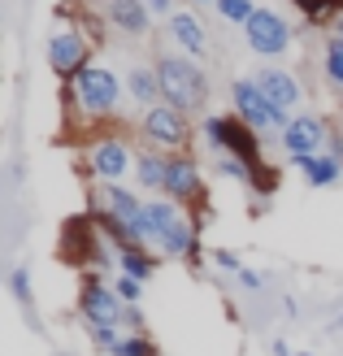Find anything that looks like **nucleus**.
Listing matches in <instances>:
<instances>
[{
  "instance_id": "30",
  "label": "nucleus",
  "mask_w": 343,
  "mask_h": 356,
  "mask_svg": "<svg viewBox=\"0 0 343 356\" xmlns=\"http://www.w3.org/2000/svg\"><path fill=\"white\" fill-rule=\"evenodd\" d=\"M274 356H292V348H287L282 339H274Z\"/></svg>"
},
{
  "instance_id": "17",
  "label": "nucleus",
  "mask_w": 343,
  "mask_h": 356,
  "mask_svg": "<svg viewBox=\"0 0 343 356\" xmlns=\"http://www.w3.org/2000/svg\"><path fill=\"white\" fill-rule=\"evenodd\" d=\"M126 92H131V100L143 104V109L161 104V79H157V65H135L131 74H126Z\"/></svg>"
},
{
  "instance_id": "16",
  "label": "nucleus",
  "mask_w": 343,
  "mask_h": 356,
  "mask_svg": "<svg viewBox=\"0 0 343 356\" xmlns=\"http://www.w3.org/2000/svg\"><path fill=\"white\" fill-rule=\"evenodd\" d=\"M296 161V170L309 178V187H330V183H339L343 178V165L335 161L330 152H317V156H292Z\"/></svg>"
},
{
  "instance_id": "34",
  "label": "nucleus",
  "mask_w": 343,
  "mask_h": 356,
  "mask_svg": "<svg viewBox=\"0 0 343 356\" xmlns=\"http://www.w3.org/2000/svg\"><path fill=\"white\" fill-rule=\"evenodd\" d=\"M296 356H313V352H296Z\"/></svg>"
},
{
  "instance_id": "13",
  "label": "nucleus",
  "mask_w": 343,
  "mask_h": 356,
  "mask_svg": "<svg viewBox=\"0 0 343 356\" xmlns=\"http://www.w3.org/2000/svg\"><path fill=\"white\" fill-rule=\"evenodd\" d=\"M166 31H170V40L183 48L191 61H205L209 57V31L200 26V17H196L191 9H174L166 17Z\"/></svg>"
},
{
  "instance_id": "21",
  "label": "nucleus",
  "mask_w": 343,
  "mask_h": 356,
  "mask_svg": "<svg viewBox=\"0 0 343 356\" xmlns=\"http://www.w3.org/2000/svg\"><path fill=\"white\" fill-rule=\"evenodd\" d=\"M213 9H218L230 26H248L252 17H257V5H252V0H218Z\"/></svg>"
},
{
  "instance_id": "14",
  "label": "nucleus",
  "mask_w": 343,
  "mask_h": 356,
  "mask_svg": "<svg viewBox=\"0 0 343 356\" xmlns=\"http://www.w3.org/2000/svg\"><path fill=\"white\" fill-rule=\"evenodd\" d=\"M252 79L261 83V92L269 96V104H274V109H282V113H292L296 104L304 100V87L296 83V74H287L282 65H265V70H257Z\"/></svg>"
},
{
  "instance_id": "24",
  "label": "nucleus",
  "mask_w": 343,
  "mask_h": 356,
  "mask_svg": "<svg viewBox=\"0 0 343 356\" xmlns=\"http://www.w3.org/2000/svg\"><path fill=\"white\" fill-rule=\"evenodd\" d=\"M118 356H157V348L143 339V334H126L122 348H118Z\"/></svg>"
},
{
  "instance_id": "8",
  "label": "nucleus",
  "mask_w": 343,
  "mask_h": 356,
  "mask_svg": "<svg viewBox=\"0 0 343 356\" xmlns=\"http://www.w3.org/2000/svg\"><path fill=\"white\" fill-rule=\"evenodd\" d=\"M244 40H248V48L257 52V57H282V52L292 48V26H287L282 13L257 9V17L244 26Z\"/></svg>"
},
{
  "instance_id": "11",
  "label": "nucleus",
  "mask_w": 343,
  "mask_h": 356,
  "mask_svg": "<svg viewBox=\"0 0 343 356\" xmlns=\"http://www.w3.org/2000/svg\"><path fill=\"white\" fill-rule=\"evenodd\" d=\"M79 313L92 326H118L126 317V300L109 287V282H87L83 296H79Z\"/></svg>"
},
{
  "instance_id": "22",
  "label": "nucleus",
  "mask_w": 343,
  "mask_h": 356,
  "mask_svg": "<svg viewBox=\"0 0 343 356\" xmlns=\"http://www.w3.org/2000/svg\"><path fill=\"white\" fill-rule=\"evenodd\" d=\"M9 291L17 305H31V274H26V265H13L9 270Z\"/></svg>"
},
{
  "instance_id": "1",
  "label": "nucleus",
  "mask_w": 343,
  "mask_h": 356,
  "mask_svg": "<svg viewBox=\"0 0 343 356\" xmlns=\"http://www.w3.org/2000/svg\"><path fill=\"white\" fill-rule=\"evenodd\" d=\"M157 79H161V100L183 113H196L209 100V74L191 57H174V52L157 57Z\"/></svg>"
},
{
  "instance_id": "4",
  "label": "nucleus",
  "mask_w": 343,
  "mask_h": 356,
  "mask_svg": "<svg viewBox=\"0 0 343 356\" xmlns=\"http://www.w3.org/2000/svg\"><path fill=\"white\" fill-rule=\"evenodd\" d=\"M200 135L218 152H230V156H239V161H248V165H265L261 139H257V131H252L239 113H230V118L226 113H213V118H205L200 122Z\"/></svg>"
},
{
  "instance_id": "27",
  "label": "nucleus",
  "mask_w": 343,
  "mask_h": 356,
  "mask_svg": "<svg viewBox=\"0 0 343 356\" xmlns=\"http://www.w3.org/2000/svg\"><path fill=\"white\" fill-rule=\"evenodd\" d=\"M234 278H239V287H248V291H261V274H257V270H248V265H244V270L234 274Z\"/></svg>"
},
{
  "instance_id": "33",
  "label": "nucleus",
  "mask_w": 343,
  "mask_h": 356,
  "mask_svg": "<svg viewBox=\"0 0 343 356\" xmlns=\"http://www.w3.org/2000/svg\"><path fill=\"white\" fill-rule=\"evenodd\" d=\"M335 9H343V0H335Z\"/></svg>"
},
{
  "instance_id": "26",
  "label": "nucleus",
  "mask_w": 343,
  "mask_h": 356,
  "mask_svg": "<svg viewBox=\"0 0 343 356\" xmlns=\"http://www.w3.org/2000/svg\"><path fill=\"white\" fill-rule=\"evenodd\" d=\"M213 265H218V270H226V274H239V270H244L239 257H234L230 248H218V252H213Z\"/></svg>"
},
{
  "instance_id": "10",
  "label": "nucleus",
  "mask_w": 343,
  "mask_h": 356,
  "mask_svg": "<svg viewBox=\"0 0 343 356\" xmlns=\"http://www.w3.org/2000/svg\"><path fill=\"white\" fill-rule=\"evenodd\" d=\"M278 139H282V148L292 156H317V152H326V144H330V127L321 118H313V113H296L292 127H287Z\"/></svg>"
},
{
  "instance_id": "6",
  "label": "nucleus",
  "mask_w": 343,
  "mask_h": 356,
  "mask_svg": "<svg viewBox=\"0 0 343 356\" xmlns=\"http://www.w3.org/2000/svg\"><path fill=\"white\" fill-rule=\"evenodd\" d=\"M87 65H92V40H87L79 26L52 31V40H48V70L61 83H74Z\"/></svg>"
},
{
  "instance_id": "31",
  "label": "nucleus",
  "mask_w": 343,
  "mask_h": 356,
  "mask_svg": "<svg viewBox=\"0 0 343 356\" xmlns=\"http://www.w3.org/2000/svg\"><path fill=\"white\" fill-rule=\"evenodd\" d=\"M335 35H339V40H343V17H339V22H335Z\"/></svg>"
},
{
  "instance_id": "2",
  "label": "nucleus",
  "mask_w": 343,
  "mask_h": 356,
  "mask_svg": "<svg viewBox=\"0 0 343 356\" xmlns=\"http://www.w3.org/2000/svg\"><path fill=\"white\" fill-rule=\"evenodd\" d=\"M152 213V248L161 257H174V261H200V248H196V222L183 213L178 200H148Z\"/></svg>"
},
{
  "instance_id": "20",
  "label": "nucleus",
  "mask_w": 343,
  "mask_h": 356,
  "mask_svg": "<svg viewBox=\"0 0 343 356\" xmlns=\"http://www.w3.org/2000/svg\"><path fill=\"white\" fill-rule=\"evenodd\" d=\"M321 70H326L330 87H343V40H339V35H330L326 52H321Z\"/></svg>"
},
{
  "instance_id": "18",
  "label": "nucleus",
  "mask_w": 343,
  "mask_h": 356,
  "mask_svg": "<svg viewBox=\"0 0 343 356\" xmlns=\"http://www.w3.org/2000/svg\"><path fill=\"white\" fill-rule=\"evenodd\" d=\"M166 165H170V156H161V152H152V148L135 152L139 187H143V191H166Z\"/></svg>"
},
{
  "instance_id": "29",
  "label": "nucleus",
  "mask_w": 343,
  "mask_h": 356,
  "mask_svg": "<svg viewBox=\"0 0 343 356\" xmlns=\"http://www.w3.org/2000/svg\"><path fill=\"white\" fill-rule=\"evenodd\" d=\"M143 5L152 9V17H170L174 13V0H143Z\"/></svg>"
},
{
  "instance_id": "12",
  "label": "nucleus",
  "mask_w": 343,
  "mask_h": 356,
  "mask_svg": "<svg viewBox=\"0 0 343 356\" xmlns=\"http://www.w3.org/2000/svg\"><path fill=\"white\" fill-rule=\"evenodd\" d=\"M166 195L178 204H196L205 195V178H200V165L191 161L187 152H174L170 165H166Z\"/></svg>"
},
{
  "instance_id": "9",
  "label": "nucleus",
  "mask_w": 343,
  "mask_h": 356,
  "mask_svg": "<svg viewBox=\"0 0 343 356\" xmlns=\"http://www.w3.org/2000/svg\"><path fill=\"white\" fill-rule=\"evenodd\" d=\"M87 170H92L100 183H122V178L135 170V152L126 148L118 135L96 139V144L87 148Z\"/></svg>"
},
{
  "instance_id": "3",
  "label": "nucleus",
  "mask_w": 343,
  "mask_h": 356,
  "mask_svg": "<svg viewBox=\"0 0 343 356\" xmlns=\"http://www.w3.org/2000/svg\"><path fill=\"white\" fill-rule=\"evenodd\" d=\"M122 79L113 74L109 65H87L83 74L70 83V96H74V109L87 118V122H100V118H109L118 109V100H122Z\"/></svg>"
},
{
  "instance_id": "5",
  "label": "nucleus",
  "mask_w": 343,
  "mask_h": 356,
  "mask_svg": "<svg viewBox=\"0 0 343 356\" xmlns=\"http://www.w3.org/2000/svg\"><path fill=\"white\" fill-rule=\"evenodd\" d=\"M230 104H234V113H239L252 131H278L282 135L287 127H292V113L274 109L257 79H234L230 83Z\"/></svg>"
},
{
  "instance_id": "28",
  "label": "nucleus",
  "mask_w": 343,
  "mask_h": 356,
  "mask_svg": "<svg viewBox=\"0 0 343 356\" xmlns=\"http://www.w3.org/2000/svg\"><path fill=\"white\" fill-rule=\"evenodd\" d=\"M326 152H330L335 161L343 165V131H335V127H330V144H326Z\"/></svg>"
},
{
  "instance_id": "15",
  "label": "nucleus",
  "mask_w": 343,
  "mask_h": 356,
  "mask_svg": "<svg viewBox=\"0 0 343 356\" xmlns=\"http://www.w3.org/2000/svg\"><path fill=\"white\" fill-rule=\"evenodd\" d=\"M104 22H109L118 35H148L152 31V9L143 0H109L104 5Z\"/></svg>"
},
{
  "instance_id": "7",
  "label": "nucleus",
  "mask_w": 343,
  "mask_h": 356,
  "mask_svg": "<svg viewBox=\"0 0 343 356\" xmlns=\"http://www.w3.org/2000/svg\"><path fill=\"white\" fill-rule=\"evenodd\" d=\"M139 131L143 139H148L152 148H183L187 144V135H191V122L183 109H174V104H152V109H143V122H139Z\"/></svg>"
},
{
  "instance_id": "25",
  "label": "nucleus",
  "mask_w": 343,
  "mask_h": 356,
  "mask_svg": "<svg viewBox=\"0 0 343 356\" xmlns=\"http://www.w3.org/2000/svg\"><path fill=\"white\" fill-rule=\"evenodd\" d=\"M113 291L126 300V305H139V296H143V282H139V278H126V274H122V278L113 282Z\"/></svg>"
},
{
  "instance_id": "32",
  "label": "nucleus",
  "mask_w": 343,
  "mask_h": 356,
  "mask_svg": "<svg viewBox=\"0 0 343 356\" xmlns=\"http://www.w3.org/2000/svg\"><path fill=\"white\" fill-rule=\"evenodd\" d=\"M191 5H218V0H191Z\"/></svg>"
},
{
  "instance_id": "19",
  "label": "nucleus",
  "mask_w": 343,
  "mask_h": 356,
  "mask_svg": "<svg viewBox=\"0 0 343 356\" xmlns=\"http://www.w3.org/2000/svg\"><path fill=\"white\" fill-rule=\"evenodd\" d=\"M118 261H122V274H126V278H139V282H148V278H152V265H157L148 252H143V248H122Z\"/></svg>"
},
{
  "instance_id": "23",
  "label": "nucleus",
  "mask_w": 343,
  "mask_h": 356,
  "mask_svg": "<svg viewBox=\"0 0 343 356\" xmlns=\"http://www.w3.org/2000/svg\"><path fill=\"white\" fill-rule=\"evenodd\" d=\"M92 339H96V348L113 352V356H118V348H122V334H118V326H92Z\"/></svg>"
}]
</instances>
